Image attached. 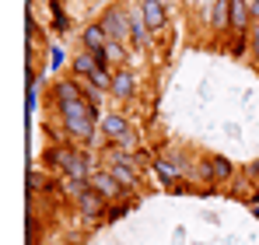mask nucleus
Returning <instances> with one entry per match:
<instances>
[{"label": "nucleus", "mask_w": 259, "mask_h": 245, "mask_svg": "<svg viewBox=\"0 0 259 245\" xmlns=\"http://www.w3.org/2000/svg\"><path fill=\"white\" fill-rule=\"evenodd\" d=\"M56 102H60L67 133L77 137V140H91V137H95V112H91V105L84 102V95L70 81H63L56 88Z\"/></svg>", "instance_id": "1"}, {"label": "nucleus", "mask_w": 259, "mask_h": 245, "mask_svg": "<svg viewBox=\"0 0 259 245\" xmlns=\"http://www.w3.org/2000/svg\"><path fill=\"white\" fill-rule=\"evenodd\" d=\"M49 161L60 165L67 172V179H88L91 175V161H88L84 151H74V147H53L49 151Z\"/></svg>", "instance_id": "2"}, {"label": "nucleus", "mask_w": 259, "mask_h": 245, "mask_svg": "<svg viewBox=\"0 0 259 245\" xmlns=\"http://www.w3.org/2000/svg\"><path fill=\"white\" fill-rule=\"evenodd\" d=\"M102 28L109 32V39H116V42L133 39V32H130V18L123 14V11H119V7L105 11V18H102Z\"/></svg>", "instance_id": "3"}, {"label": "nucleus", "mask_w": 259, "mask_h": 245, "mask_svg": "<svg viewBox=\"0 0 259 245\" xmlns=\"http://www.w3.org/2000/svg\"><path fill=\"white\" fill-rule=\"evenodd\" d=\"M88 182H91V189H98L105 200H112V196H119V193H123V186L116 182V175H112V172H91V179H88Z\"/></svg>", "instance_id": "4"}, {"label": "nucleus", "mask_w": 259, "mask_h": 245, "mask_svg": "<svg viewBox=\"0 0 259 245\" xmlns=\"http://www.w3.org/2000/svg\"><path fill=\"white\" fill-rule=\"evenodd\" d=\"M249 18H252V7L245 0H228V25L235 32H245L249 28Z\"/></svg>", "instance_id": "5"}, {"label": "nucleus", "mask_w": 259, "mask_h": 245, "mask_svg": "<svg viewBox=\"0 0 259 245\" xmlns=\"http://www.w3.org/2000/svg\"><path fill=\"white\" fill-rule=\"evenodd\" d=\"M140 11H144V25H147L151 32H161V28H165V18H168V14H165V4H161V0H144Z\"/></svg>", "instance_id": "6"}, {"label": "nucleus", "mask_w": 259, "mask_h": 245, "mask_svg": "<svg viewBox=\"0 0 259 245\" xmlns=\"http://www.w3.org/2000/svg\"><path fill=\"white\" fill-rule=\"evenodd\" d=\"M74 200H77V207L84 210L88 217H95V214H102V207H105V196H102L98 189H91V186H88V189L81 193V196H74Z\"/></svg>", "instance_id": "7"}, {"label": "nucleus", "mask_w": 259, "mask_h": 245, "mask_svg": "<svg viewBox=\"0 0 259 245\" xmlns=\"http://www.w3.org/2000/svg\"><path fill=\"white\" fill-rule=\"evenodd\" d=\"M102 130H105L112 140H130V126H126L123 116H105V119H102Z\"/></svg>", "instance_id": "8"}, {"label": "nucleus", "mask_w": 259, "mask_h": 245, "mask_svg": "<svg viewBox=\"0 0 259 245\" xmlns=\"http://www.w3.org/2000/svg\"><path fill=\"white\" fill-rule=\"evenodd\" d=\"M95 70H98V56H95V53H77V56H74V74H81V77H91V74H95Z\"/></svg>", "instance_id": "9"}, {"label": "nucleus", "mask_w": 259, "mask_h": 245, "mask_svg": "<svg viewBox=\"0 0 259 245\" xmlns=\"http://www.w3.org/2000/svg\"><path fill=\"white\" fill-rule=\"evenodd\" d=\"M112 175H116V182L123 186V189H130V186H137V165H123V161H116L112 168H109Z\"/></svg>", "instance_id": "10"}, {"label": "nucleus", "mask_w": 259, "mask_h": 245, "mask_svg": "<svg viewBox=\"0 0 259 245\" xmlns=\"http://www.w3.org/2000/svg\"><path fill=\"white\" fill-rule=\"evenodd\" d=\"M133 91H137L133 77H130L126 70H119V74L112 77V95H116V98H133Z\"/></svg>", "instance_id": "11"}, {"label": "nucleus", "mask_w": 259, "mask_h": 245, "mask_svg": "<svg viewBox=\"0 0 259 245\" xmlns=\"http://www.w3.org/2000/svg\"><path fill=\"white\" fill-rule=\"evenodd\" d=\"M207 175H210L214 182L231 179V161H228V158H210V161H207Z\"/></svg>", "instance_id": "12"}, {"label": "nucleus", "mask_w": 259, "mask_h": 245, "mask_svg": "<svg viewBox=\"0 0 259 245\" xmlns=\"http://www.w3.org/2000/svg\"><path fill=\"white\" fill-rule=\"evenodd\" d=\"M105 67H109V63H98V70L91 74V84H95V91H112V77H116V74H109Z\"/></svg>", "instance_id": "13"}, {"label": "nucleus", "mask_w": 259, "mask_h": 245, "mask_svg": "<svg viewBox=\"0 0 259 245\" xmlns=\"http://www.w3.org/2000/svg\"><path fill=\"white\" fill-rule=\"evenodd\" d=\"M210 21H214V28H224V25H228V0H214Z\"/></svg>", "instance_id": "14"}, {"label": "nucleus", "mask_w": 259, "mask_h": 245, "mask_svg": "<svg viewBox=\"0 0 259 245\" xmlns=\"http://www.w3.org/2000/svg\"><path fill=\"white\" fill-rule=\"evenodd\" d=\"M130 32H133V46H144V42H147V32H151V28H147V25H144L140 18H133V21H130Z\"/></svg>", "instance_id": "15"}, {"label": "nucleus", "mask_w": 259, "mask_h": 245, "mask_svg": "<svg viewBox=\"0 0 259 245\" xmlns=\"http://www.w3.org/2000/svg\"><path fill=\"white\" fill-rule=\"evenodd\" d=\"M154 172L161 175V182H165V186H175L172 179L179 175V172H175V165H168V161H154Z\"/></svg>", "instance_id": "16"}, {"label": "nucleus", "mask_w": 259, "mask_h": 245, "mask_svg": "<svg viewBox=\"0 0 259 245\" xmlns=\"http://www.w3.org/2000/svg\"><path fill=\"white\" fill-rule=\"evenodd\" d=\"M105 56H109V60H123V42L109 39V46H105Z\"/></svg>", "instance_id": "17"}, {"label": "nucleus", "mask_w": 259, "mask_h": 245, "mask_svg": "<svg viewBox=\"0 0 259 245\" xmlns=\"http://www.w3.org/2000/svg\"><path fill=\"white\" fill-rule=\"evenodd\" d=\"M252 49H256V60H259V32L252 35Z\"/></svg>", "instance_id": "18"}, {"label": "nucleus", "mask_w": 259, "mask_h": 245, "mask_svg": "<svg viewBox=\"0 0 259 245\" xmlns=\"http://www.w3.org/2000/svg\"><path fill=\"white\" fill-rule=\"evenodd\" d=\"M252 18H256V21H259V0H256V4H252Z\"/></svg>", "instance_id": "19"}]
</instances>
